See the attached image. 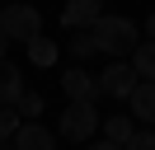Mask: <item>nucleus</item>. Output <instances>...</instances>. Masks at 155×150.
Wrapping results in <instances>:
<instances>
[{
	"label": "nucleus",
	"mask_w": 155,
	"mask_h": 150,
	"mask_svg": "<svg viewBox=\"0 0 155 150\" xmlns=\"http://www.w3.org/2000/svg\"><path fill=\"white\" fill-rule=\"evenodd\" d=\"M89 33H94L99 52L117 56V61H127V56L136 52V42H141V28H136V19H127V14H99L94 24H89Z\"/></svg>",
	"instance_id": "nucleus-1"
},
{
	"label": "nucleus",
	"mask_w": 155,
	"mask_h": 150,
	"mask_svg": "<svg viewBox=\"0 0 155 150\" xmlns=\"http://www.w3.org/2000/svg\"><path fill=\"white\" fill-rule=\"evenodd\" d=\"M0 33L10 38V42H33V38L42 33V14H38V5L10 0V5L0 9Z\"/></svg>",
	"instance_id": "nucleus-2"
},
{
	"label": "nucleus",
	"mask_w": 155,
	"mask_h": 150,
	"mask_svg": "<svg viewBox=\"0 0 155 150\" xmlns=\"http://www.w3.org/2000/svg\"><path fill=\"white\" fill-rule=\"evenodd\" d=\"M99 122H104L99 117V103H66V112H61V122H57V136L85 145V141H94Z\"/></svg>",
	"instance_id": "nucleus-3"
},
{
	"label": "nucleus",
	"mask_w": 155,
	"mask_h": 150,
	"mask_svg": "<svg viewBox=\"0 0 155 150\" xmlns=\"http://www.w3.org/2000/svg\"><path fill=\"white\" fill-rule=\"evenodd\" d=\"M94 80H99V94H104V99H132V89L141 84L127 61H108V70L94 75Z\"/></svg>",
	"instance_id": "nucleus-4"
},
{
	"label": "nucleus",
	"mask_w": 155,
	"mask_h": 150,
	"mask_svg": "<svg viewBox=\"0 0 155 150\" xmlns=\"http://www.w3.org/2000/svg\"><path fill=\"white\" fill-rule=\"evenodd\" d=\"M61 94H66V103H99L104 99V94H99V80L89 70H80V66L61 70Z\"/></svg>",
	"instance_id": "nucleus-5"
},
{
	"label": "nucleus",
	"mask_w": 155,
	"mask_h": 150,
	"mask_svg": "<svg viewBox=\"0 0 155 150\" xmlns=\"http://www.w3.org/2000/svg\"><path fill=\"white\" fill-rule=\"evenodd\" d=\"M104 14V0H66L61 5V24L75 33V28H89L94 19Z\"/></svg>",
	"instance_id": "nucleus-6"
},
{
	"label": "nucleus",
	"mask_w": 155,
	"mask_h": 150,
	"mask_svg": "<svg viewBox=\"0 0 155 150\" xmlns=\"http://www.w3.org/2000/svg\"><path fill=\"white\" fill-rule=\"evenodd\" d=\"M14 150H57V131H47L42 122H24L14 131Z\"/></svg>",
	"instance_id": "nucleus-7"
},
{
	"label": "nucleus",
	"mask_w": 155,
	"mask_h": 150,
	"mask_svg": "<svg viewBox=\"0 0 155 150\" xmlns=\"http://www.w3.org/2000/svg\"><path fill=\"white\" fill-rule=\"evenodd\" d=\"M127 108H132L136 122H146V127H155V80H141L132 89V99H127Z\"/></svg>",
	"instance_id": "nucleus-8"
},
{
	"label": "nucleus",
	"mask_w": 155,
	"mask_h": 150,
	"mask_svg": "<svg viewBox=\"0 0 155 150\" xmlns=\"http://www.w3.org/2000/svg\"><path fill=\"white\" fill-rule=\"evenodd\" d=\"M24 94V70L14 61H0V108H14Z\"/></svg>",
	"instance_id": "nucleus-9"
},
{
	"label": "nucleus",
	"mask_w": 155,
	"mask_h": 150,
	"mask_svg": "<svg viewBox=\"0 0 155 150\" xmlns=\"http://www.w3.org/2000/svg\"><path fill=\"white\" fill-rule=\"evenodd\" d=\"M127 66L136 70V80H155V42H150V38L136 42V52L127 56Z\"/></svg>",
	"instance_id": "nucleus-10"
},
{
	"label": "nucleus",
	"mask_w": 155,
	"mask_h": 150,
	"mask_svg": "<svg viewBox=\"0 0 155 150\" xmlns=\"http://www.w3.org/2000/svg\"><path fill=\"white\" fill-rule=\"evenodd\" d=\"M132 131H136V117H132V112H117V117L104 122V141H113V145H127Z\"/></svg>",
	"instance_id": "nucleus-11"
},
{
	"label": "nucleus",
	"mask_w": 155,
	"mask_h": 150,
	"mask_svg": "<svg viewBox=\"0 0 155 150\" xmlns=\"http://www.w3.org/2000/svg\"><path fill=\"white\" fill-rule=\"evenodd\" d=\"M28 61H33V66H57V42L38 33V38L28 42Z\"/></svg>",
	"instance_id": "nucleus-12"
},
{
	"label": "nucleus",
	"mask_w": 155,
	"mask_h": 150,
	"mask_svg": "<svg viewBox=\"0 0 155 150\" xmlns=\"http://www.w3.org/2000/svg\"><path fill=\"white\" fill-rule=\"evenodd\" d=\"M71 56H75V61H89V56H99L94 33H89V28H75V38H71Z\"/></svg>",
	"instance_id": "nucleus-13"
},
{
	"label": "nucleus",
	"mask_w": 155,
	"mask_h": 150,
	"mask_svg": "<svg viewBox=\"0 0 155 150\" xmlns=\"http://www.w3.org/2000/svg\"><path fill=\"white\" fill-rule=\"evenodd\" d=\"M14 112H19L24 122H38V112H42V94H38V89H33V94L24 89V94H19V103H14Z\"/></svg>",
	"instance_id": "nucleus-14"
},
{
	"label": "nucleus",
	"mask_w": 155,
	"mask_h": 150,
	"mask_svg": "<svg viewBox=\"0 0 155 150\" xmlns=\"http://www.w3.org/2000/svg\"><path fill=\"white\" fill-rule=\"evenodd\" d=\"M24 127V117L14 108H0V141H14V131Z\"/></svg>",
	"instance_id": "nucleus-15"
},
{
	"label": "nucleus",
	"mask_w": 155,
	"mask_h": 150,
	"mask_svg": "<svg viewBox=\"0 0 155 150\" xmlns=\"http://www.w3.org/2000/svg\"><path fill=\"white\" fill-rule=\"evenodd\" d=\"M122 150H155V131H150V127H146V131L136 127V131H132V141H127Z\"/></svg>",
	"instance_id": "nucleus-16"
},
{
	"label": "nucleus",
	"mask_w": 155,
	"mask_h": 150,
	"mask_svg": "<svg viewBox=\"0 0 155 150\" xmlns=\"http://www.w3.org/2000/svg\"><path fill=\"white\" fill-rule=\"evenodd\" d=\"M85 150H122V145H113V141H104V136H99V141H85Z\"/></svg>",
	"instance_id": "nucleus-17"
},
{
	"label": "nucleus",
	"mask_w": 155,
	"mask_h": 150,
	"mask_svg": "<svg viewBox=\"0 0 155 150\" xmlns=\"http://www.w3.org/2000/svg\"><path fill=\"white\" fill-rule=\"evenodd\" d=\"M146 38H150V42H155V14L146 19Z\"/></svg>",
	"instance_id": "nucleus-18"
},
{
	"label": "nucleus",
	"mask_w": 155,
	"mask_h": 150,
	"mask_svg": "<svg viewBox=\"0 0 155 150\" xmlns=\"http://www.w3.org/2000/svg\"><path fill=\"white\" fill-rule=\"evenodd\" d=\"M5 47H10V38H5V33H0V61H5Z\"/></svg>",
	"instance_id": "nucleus-19"
}]
</instances>
